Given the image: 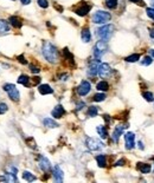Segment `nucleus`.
Instances as JSON below:
<instances>
[{"label": "nucleus", "instance_id": "nucleus-20", "mask_svg": "<svg viewBox=\"0 0 154 183\" xmlns=\"http://www.w3.org/2000/svg\"><path fill=\"white\" fill-rule=\"evenodd\" d=\"M8 21H10V24H11V25H12L13 27H15V28H20V27L23 26V21H21V20H20L18 17H15V15L10 17Z\"/></svg>", "mask_w": 154, "mask_h": 183}, {"label": "nucleus", "instance_id": "nucleus-2", "mask_svg": "<svg viewBox=\"0 0 154 183\" xmlns=\"http://www.w3.org/2000/svg\"><path fill=\"white\" fill-rule=\"evenodd\" d=\"M113 32H114V25L108 24V25H103V26L99 27L97 31H96V36H97V38H100L101 40L108 41V39L112 37Z\"/></svg>", "mask_w": 154, "mask_h": 183}, {"label": "nucleus", "instance_id": "nucleus-29", "mask_svg": "<svg viewBox=\"0 0 154 183\" xmlns=\"http://www.w3.org/2000/svg\"><path fill=\"white\" fill-rule=\"evenodd\" d=\"M117 4H119L117 0H106V6L110 10H115L117 7Z\"/></svg>", "mask_w": 154, "mask_h": 183}, {"label": "nucleus", "instance_id": "nucleus-5", "mask_svg": "<svg viewBox=\"0 0 154 183\" xmlns=\"http://www.w3.org/2000/svg\"><path fill=\"white\" fill-rule=\"evenodd\" d=\"M2 89H4V91L7 92V95H8V97H10V99H12V100H14V102H18L20 98V93L19 91H18V89L15 87V85L13 84H5L4 86H2Z\"/></svg>", "mask_w": 154, "mask_h": 183}, {"label": "nucleus", "instance_id": "nucleus-10", "mask_svg": "<svg viewBox=\"0 0 154 183\" xmlns=\"http://www.w3.org/2000/svg\"><path fill=\"white\" fill-rule=\"evenodd\" d=\"M38 164H39L40 170H42V171H44V172H46V174L50 171V170H51V163H50V161H49L45 156H40L39 157Z\"/></svg>", "mask_w": 154, "mask_h": 183}, {"label": "nucleus", "instance_id": "nucleus-4", "mask_svg": "<svg viewBox=\"0 0 154 183\" xmlns=\"http://www.w3.org/2000/svg\"><path fill=\"white\" fill-rule=\"evenodd\" d=\"M110 19H112V14L106 11H96L91 18L94 24H106Z\"/></svg>", "mask_w": 154, "mask_h": 183}, {"label": "nucleus", "instance_id": "nucleus-50", "mask_svg": "<svg viewBox=\"0 0 154 183\" xmlns=\"http://www.w3.org/2000/svg\"><path fill=\"white\" fill-rule=\"evenodd\" d=\"M13 1H14V0H13Z\"/></svg>", "mask_w": 154, "mask_h": 183}, {"label": "nucleus", "instance_id": "nucleus-6", "mask_svg": "<svg viewBox=\"0 0 154 183\" xmlns=\"http://www.w3.org/2000/svg\"><path fill=\"white\" fill-rule=\"evenodd\" d=\"M86 145L88 147V149H90V150H93V151L101 150V149H103V147H104V144L102 143L101 141L96 139V138H93V137H87V139H86Z\"/></svg>", "mask_w": 154, "mask_h": 183}, {"label": "nucleus", "instance_id": "nucleus-35", "mask_svg": "<svg viewBox=\"0 0 154 183\" xmlns=\"http://www.w3.org/2000/svg\"><path fill=\"white\" fill-rule=\"evenodd\" d=\"M8 110V106L5 103H0V115H4L5 112H7Z\"/></svg>", "mask_w": 154, "mask_h": 183}, {"label": "nucleus", "instance_id": "nucleus-45", "mask_svg": "<svg viewBox=\"0 0 154 183\" xmlns=\"http://www.w3.org/2000/svg\"><path fill=\"white\" fill-rule=\"evenodd\" d=\"M20 2L23 5H29V4H31V0H20Z\"/></svg>", "mask_w": 154, "mask_h": 183}, {"label": "nucleus", "instance_id": "nucleus-26", "mask_svg": "<svg viewBox=\"0 0 154 183\" xmlns=\"http://www.w3.org/2000/svg\"><path fill=\"white\" fill-rule=\"evenodd\" d=\"M97 113H99V108H97V106L91 105V106L88 108V116H89V117H96Z\"/></svg>", "mask_w": 154, "mask_h": 183}, {"label": "nucleus", "instance_id": "nucleus-18", "mask_svg": "<svg viewBox=\"0 0 154 183\" xmlns=\"http://www.w3.org/2000/svg\"><path fill=\"white\" fill-rule=\"evenodd\" d=\"M43 124H44V126L50 128V129H54V128H58L59 126L58 123L55 119H52V118H44L43 119Z\"/></svg>", "mask_w": 154, "mask_h": 183}, {"label": "nucleus", "instance_id": "nucleus-30", "mask_svg": "<svg viewBox=\"0 0 154 183\" xmlns=\"http://www.w3.org/2000/svg\"><path fill=\"white\" fill-rule=\"evenodd\" d=\"M107 98V96L104 95V93H102V92H100V93H96V95H94V97H93V100L94 102H103L104 99Z\"/></svg>", "mask_w": 154, "mask_h": 183}, {"label": "nucleus", "instance_id": "nucleus-44", "mask_svg": "<svg viewBox=\"0 0 154 183\" xmlns=\"http://www.w3.org/2000/svg\"><path fill=\"white\" fill-rule=\"evenodd\" d=\"M33 79V84H39L40 83V78L39 77H34V78H32Z\"/></svg>", "mask_w": 154, "mask_h": 183}, {"label": "nucleus", "instance_id": "nucleus-24", "mask_svg": "<svg viewBox=\"0 0 154 183\" xmlns=\"http://www.w3.org/2000/svg\"><path fill=\"white\" fill-rule=\"evenodd\" d=\"M96 89L99 90V91H108L109 90V84H108V82H106V80H101V82H99L97 83V85H96Z\"/></svg>", "mask_w": 154, "mask_h": 183}, {"label": "nucleus", "instance_id": "nucleus-15", "mask_svg": "<svg viewBox=\"0 0 154 183\" xmlns=\"http://www.w3.org/2000/svg\"><path fill=\"white\" fill-rule=\"evenodd\" d=\"M64 113H65V110H64V108L62 105H56L54 108V110L51 111V115L55 118H62L64 116Z\"/></svg>", "mask_w": 154, "mask_h": 183}, {"label": "nucleus", "instance_id": "nucleus-28", "mask_svg": "<svg viewBox=\"0 0 154 183\" xmlns=\"http://www.w3.org/2000/svg\"><path fill=\"white\" fill-rule=\"evenodd\" d=\"M23 178L29 181V182H32V181L36 180V176H34L33 174H31L30 171H24V172H23Z\"/></svg>", "mask_w": 154, "mask_h": 183}, {"label": "nucleus", "instance_id": "nucleus-21", "mask_svg": "<svg viewBox=\"0 0 154 183\" xmlns=\"http://www.w3.org/2000/svg\"><path fill=\"white\" fill-rule=\"evenodd\" d=\"M138 169L140 170L142 174H149L152 170V165L149 163H138Z\"/></svg>", "mask_w": 154, "mask_h": 183}, {"label": "nucleus", "instance_id": "nucleus-16", "mask_svg": "<svg viewBox=\"0 0 154 183\" xmlns=\"http://www.w3.org/2000/svg\"><path fill=\"white\" fill-rule=\"evenodd\" d=\"M81 38H82V41L83 43H89L91 40V33H90V30L89 27H84L81 32Z\"/></svg>", "mask_w": 154, "mask_h": 183}, {"label": "nucleus", "instance_id": "nucleus-39", "mask_svg": "<svg viewBox=\"0 0 154 183\" xmlns=\"http://www.w3.org/2000/svg\"><path fill=\"white\" fill-rule=\"evenodd\" d=\"M125 163H126V161L122 158V160H119V161L115 163V167H122V165H125Z\"/></svg>", "mask_w": 154, "mask_h": 183}, {"label": "nucleus", "instance_id": "nucleus-19", "mask_svg": "<svg viewBox=\"0 0 154 183\" xmlns=\"http://www.w3.org/2000/svg\"><path fill=\"white\" fill-rule=\"evenodd\" d=\"M96 131H97L99 136H100L102 139H106V138L108 137V129H107V126H104V125H99V126L96 128Z\"/></svg>", "mask_w": 154, "mask_h": 183}, {"label": "nucleus", "instance_id": "nucleus-36", "mask_svg": "<svg viewBox=\"0 0 154 183\" xmlns=\"http://www.w3.org/2000/svg\"><path fill=\"white\" fill-rule=\"evenodd\" d=\"M146 13L151 19H154V7H148L146 10Z\"/></svg>", "mask_w": 154, "mask_h": 183}, {"label": "nucleus", "instance_id": "nucleus-43", "mask_svg": "<svg viewBox=\"0 0 154 183\" xmlns=\"http://www.w3.org/2000/svg\"><path fill=\"white\" fill-rule=\"evenodd\" d=\"M129 1H132V2H135V4H140V5H145V2H143L142 0H129Z\"/></svg>", "mask_w": 154, "mask_h": 183}, {"label": "nucleus", "instance_id": "nucleus-49", "mask_svg": "<svg viewBox=\"0 0 154 183\" xmlns=\"http://www.w3.org/2000/svg\"><path fill=\"white\" fill-rule=\"evenodd\" d=\"M151 2H152V5H153V7H154V0H151Z\"/></svg>", "mask_w": 154, "mask_h": 183}, {"label": "nucleus", "instance_id": "nucleus-3", "mask_svg": "<svg viewBox=\"0 0 154 183\" xmlns=\"http://www.w3.org/2000/svg\"><path fill=\"white\" fill-rule=\"evenodd\" d=\"M108 51V44L106 40H99L94 46V50H93V54H94L95 59H99L100 60L102 58V56Z\"/></svg>", "mask_w": 154, "mask_h": 183}, {"label": "nucleus", "instance_id": "nucleus-25", "mask_svg": "<svg viewBox=\"0 0 154 183\" xmlns=\"http://www.w3.org/2000/svg\"><path fill=\"white\" fill-rule=\"evenodd\" d=\"M18 83L24 85V86H30V78L27 77L26 74H21V76H19V78H18Z\"/></svg>", "mask_w": 154, "mask_h": 183}, {"label": "nucleus", "instance_id": "nucleus-8", "mask_svg": "<svg viewBox=\"0 0 154 183\" xmlns=\"http://www.w3.org/2000/svg\"><path fill=\"white\" fill-rule=\"evenodd\" d=\"M90 90H91V84L88 80H82L81 84L78 85V87H77V93L83 97V96H87L90 92Z\"/></svg>", "mask_w": 154, "mask_h": 183}, {"label": "nucleus", "instance_id": "nucleus-23", "mask_svg": "<svg viewBox=\"0 0 154 183\" xmlns=\"http://www.w3.org/2000/svg\"><path fill=\"white\" fill-rule=\"evenodd\" d=\"M10 32V25L6 20L0 19V33H8Z\"/></svg>", "mask_w": 154, "mask_h": 183}, {"label": "nucleus", "instance_id": "nucleus-41", "mask_svg": "<svg viewBox=\"0 0 154 183\" xmlns=\"http://www.w3.org/2000/svg\"><path fill=\"white\" fill-rule=\"evenodd\" d=\"M18 60H19V63H21V64H26L27 62L25 60V57L24 56H19L18 57Z\"/></svg>", "mask_w": 154, "mask_h": 183}, {"label": "nucleus", "instance_id": "nucleus-7", "mask_svg": "<svg viewBox=\"0 0 154 183\" xmlns=\"http://www.w3.org/2000/svg\"><path fill=\"white\" fill-rule=\"evenodd\" d=\"M112 67L109 64L107 63H101L100 65H99V70H97V74L100 76L101 78L106 79V78H109L110 76H112Z\"/></svg>", "mask_w": 154, "mask_h": 183}, {"label": "nucleus", "instance_id": "nucleus-13", "mask_svg": "<svg viewBox=\"0 0 154 183\" xmlns=\"http://www.w3.org/2000/svg\"><path fill=\"white\" fill-rule=\"evenodd\" d=\"M90 10H91V5L83 4V5H81L78 8L75 10V13L77 14V15H80V17H84V15H87V14L89 13Z\"/></svg>", "mask_w": 154, "mask_h": 183}, {"label": "nucleus", "instance_id": "nucleus-37", "mask_svg": "<svg viewBox=\"0 0 154 183\" xmlns=\"http://www.w3.org/2000/svg\"><path fill=\"white\" fill-rule=\"evenodd\" d=\"M30 71L32 72V73H39L40 67H38V66H34V65H30Z\"/></svg>", "mask_w": 154, "mask_h": 183}, {"label": "nucleus", "instance_id": "nucleus-11", "mask_svg": "<svg viewBox=\"0 0 154 183\" xmlns=\"http://www.w3.org/2000/svg\"><path fill=\"white\" fill-rule=\"evenodd\" d=\"M127 126L126 125H116L115 126V130L114 132H113V135H112V139H113V142H115V143H117L119 142V138H120V136L123 134V130L126 129Z\"/></svg>", "mask_w": 154, "mask_h": 183}, {"label": "nucleus", "instance_id": "nucleus-42", "mask_svg": "<svg viewBox=\"0 0 154 183\" xmlns=\"http://www.w3.org/2000/svg\"><path fill=\"white\" fill-rule=\"evenodd\" d=\"M138 148H139L140 150H143V149H145V147H143V143H142L141 141H139V142H138Z\"/></svg>", "mask_w": 154, "mask_h": 183}, {"label": "nucleus", "instance_id": "nucleus-12", "mask_svg": "<svg viewBox=\"0 0 154 183\" xmlns=\"http://www.w3.org/2000/svg\"><path fill=\"white\" fill-rule=\"evenodd\" d=\"M99 65H100V60H99V59H95L94 62H91L90 65H89V69H88V76L95 77V76L97 74Z\"/></svg>", "mask_w": 154, "mask_h": 183}, {"label": "nucleus", "instance_id": "nucleus-31", "mask_svg": "<svg viewBox=\"0 0 154 183\" xmlns=\"http://www.w3.org/2000/svg\"><path fill=\"white\" fill-rule=\"evenodd\" d=\"M152 63H153V58L151 56H146V57H143L142 60H141V65L143 66H149Z\"/></svg>", "mask_w": 154, "mask_h": 183}, {"label": "nucleus", "instance_id": "nucleus-33", "mask_svg": "<svg viewBox=\"0 0 154 183\" xmlns=\"http://www.w3.org/2000/svg\"><path fill=\"white\" fill-rule=\"evenodd\" d=\"M63 56L68 59V60H70V62H74V56L70 53V51L68 50V49H64L63 50Z\"/></svg>", "mask_w": 154, "mask_h": 183}, {"label": "nucleus", "instance_id": "nucleus-46", "mask_svg": "<svg viewBox=\"0 0 154 183\" xmlns=\"http://www.w3.org/2000/svg\"><path fill=\"white\" fill-rule=\"evenodd\" d=\"M149 37L154 39V28H151V30H149Z\"/></svg>", "mask_w": 154, "mask_h": 183}, {"label": "nucleus", "instance_id": "nucleus-14", "mask_svg": "<svg viewBox=\"0 0 154 183\" xmlns=\"http://www.w3.org/2000/svg\"><path fill=\"white\" fill-rule=\"evenodd\" d=\"M54 180L56 182H63V180H64V174H63V170L59 168V165H55L54 168Z\"/></svg>", "mask_w": 154, "mask_h": 183}, {"label": "nucleus", "instance_id": "nucleus-22", "mask_svg": "<svg viewBox=\"0 0 154 183\" xmlns=\"http://www.w3.org/2000/svg\"><path fill=\"white\" fill-rule=\"evenodd\" d=\"M96 162H97V165L100 168H104L107 165V156L106 155H97L96 156Z\"/></svg>", "mask_w": 154, "mask_h": 183}, {"label": "nucleus", "instance_id": "nucleus-32", "mask_svg": "<svg viewBox=\"0 0 154 183\" xmlns=\"http://www.w3.org/2000/svg\"><path fill=\"white\" fill-rule=\"evenodd\" d=\"M142 97L146 99L147 102H153V100H154V95H153V92H149V91L142 92Z\"/></svg>", "mask_w": 154, "mask_h": 183}, {"label": "nucleus", "instance_id": "nucleus-17", "mask_svg": "<svg viewBox=\"0 0 154 183\" xmlns=\"http://www.w3.org/2000/svg\"><path fill=\"white\" fill-rule=\"evenodd\" d=\"M38 91L40 95H50V93H54V89L47 84H42L38 86Z\"/></svg>", "mask_w": 154, "mask_h": 183}, {"label": "nucleus", "instance_id": "nucleus-38", "mask_svg": "<svg viewBox=\"0 0 154 183\" xmlns=\"http://www.w3.org/2000/svg\"><path fill=\"white\" fill-rule=\"evenodd\" d=\"M7 171H8L10 174H13V175H17V168H15V167H13V165L8 167V168H7Z\"/></svg>", "mask_w": 154, "mask_h": 183}, {"label": "nucleus", "instance_id": "nucleus-1", "mask_svg": "<svg viewBox=\"0 0 154 183\" xmlns=\"http://www.w3.org/2000/svg\"><path fill=\"white\" fill-rule=\"evenodd\" d=\"M42 53H43V57L46 59L49 63H51V64L57 63L58 59H59V53H58L57 47L54 44H51L50 41H45L43 44Z\"/></svg>", "mask_w": 154, "mask_h": 183}, {"label": "nucleus", "instance_id": "nucleus-40", "mask_svg": "<svg viewBox=\"0 0 154 183\" xmlns=\"http://www.w3.org/2000/svg\"><path fill=\"white\" fill-rule=\"evenodd\" d=\"M84 106H86V103H84V102H80V103L77 104V106H76V110H82Z\"/></svg>", "mask_w": 154, "mask_h": 183}, {"label": "nucleus", "instance_id": "nucleus-27", "mask_svg": "<svg viewBox=\"0 0 154 183\" xmlns=\"http://www.w3.org/2000/svg\"><path fill=\"white\" fill-rule=\"evenodd\" d=\"M127 63H135V62H138V60H140V54L139 53H134V54H130V56H128L127 58L125 59Z\"/></svg>", "mask_w": 154, "mask_h": 183}, {"label": "nucleus", "instance_id": "nucleus-34", "mask_svg": "<svg viewBox=\"0 0 154 183\" xmlns=\"http://www.w3.org/2000/svg\"><path fill=\"white\" fill-rule=\"evenodd\" d=\"M37 2L42 8H47L49 7V1L47 0H37Z\"/></svg>", "mask_w": 154, "mask_h": 183}, {"label": "nucleus", "instance_id": "nucleus-48", "mask_svg": "<svg viewBox=\"0 0 154 183\" xmlns=\"http://www.w3.org/2000/svg\"><path fill=\"white\" fill-rule=\"evenodd\" d=\"M151 54H152V57H154V50H151Z\"/></svg>", "mask_w": 154, "mask_h": 183}, {"label": "nucleus", "instance_id": "nucleus-47", "mask_svg": "<svg viewBox=\"0 0 154 183\" xmlns=\"http://www.w3.org/2000/svg\"><path fill=\"white\" fill-rule=\"evenodd\" d=\"M103 117H104V119H106V122H107V123H109V122H110V118H109V116H108V115H104Z\"/></svg>", "mask_w": 154, "mask_h": 183}, {"label": "nucleus", "instance_id": "nucleus-9", "mask_svg": "<svg viewBox=\"0 0 154 183\" xmlns=\"http://www.w3.org/2000/svg\"><path fill=\"white\" fill-rule=\"evenodd\" d=\"M125 143H126V149L132 150L135 145V135L134 132H127L125 134Z\"/></svg>", "mask_w": 154, "mask_h": 183}]
</instances>
